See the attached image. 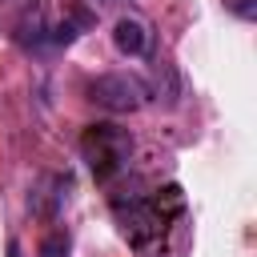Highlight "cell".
Here are the masks:
<instances>
[{
	"instance_id": "cell-7",
	"label": "cell",
	"mask_w": 257,
	"mask_h": 257,
	"mask_svg": "<svg viewBox=\"0 0 257 257\" xmlns=\"http://www.w3.org/2000/svg\"><path fill=\"white\" fill-rule=\"evenodd\" d=\"M233 12H237L241 20H253V12H257V8H253V0H237V4H233Z\"/></svg>"
},
{
	"instance_id": "cell-5",
	"label": "cell",
	"mask_w": 257,
	"mask_h": 257,
	"mask_svg": "<svg viewBox=\"0 0 257 257\" xmlns=\"http://www.w3.org/2000/svg\"><path fill=\"white\" fill-rule=\"evenodd\" d=\"M112 44H116V52H124V56H145V52H149V28H145L137 16H120V20L112 24Z\"/></svg>"
},
{
	"instance_id": "cell-2",
	"label": "cell",
	"mask_w": 257,
	"mask_h": 257,
	"mask_svg": "<svg viewBox=\"0 0 257 257\" xmlns=\"http://www.w3.org/2000/svg\"><path fill=\"white\" fill-rule=\"evenodd\" d=\"M80 157L84 165L92 169V177L100 185H112L116 177L128 173V161H133V137L128 128L120 124H108V120H96L80 133Z\"/></svg>"
},
{
	"instance_id": "cell-4",
	"label": "cell",
	"mask_w": 257,
	"mask_h": 257,
	"mask_svg": "<svg viewBox=\"0 0 257 257\" xmlns=\"http://www.w3.org/2000/svg\"><path fill=\"white\" fill-rule=\"evenodd\" d=\"M68 189H72L68 173H44V177L32 185L28 213H32V217H44V221H56L60 209H64V201H68Z\"/></svg>"
},
{
	"instance_id": "cell-8",
	"label": "cell",
	"mask_w": 257,
	"mask_h": 257,
	"mask_svg": "<svg viewBox=\"0 0 257 257\" xmlns=\"http://www.w3.org/2000/svg\"><path fill=\"white\" fill-rule=\"evenodd\" d=\"M8 257H24V249H20V241H8Z\"/></svg>"
},
{
	"instance_id": "cell-3",
	"label": "cell",
	"mask_w": 257,
	"mask_h": 257,
	"mask_svg": "<svg viewBox=\"0 0 257 257\" xmlns=\"http://www.w3.org/2000/svg\"><path fill=\"white\" fill-rule=\"evenodd\" d=\"M88 100H96L108 112H137L149 100V84L128 72H104V76L88 80Z\"/></svg>"
},
{
	"instance_id": "cell-6",
	"label": "cell",
	"mask_w": 257,
	"mask_h": 257,
	"mask_svg": "<svg viewBox=\"0 0 257 257\" xmlns=\"http://www.w3.org/2000/svg\"><path fill=\"white\" fill-rule=\"evenodd\" d=\"M68 249H72V241H68L64 229H52V233L40 241V257H68Z\"/></svg>"
},
{
	"instance_id": "cell-1",
	"label": "cell",
	"mask_w": 257,
	"mask_h": 257,
	"mask_svg": "<svg viewBox=\"0 0 257 257\" xmlns=\"http://www.w3.org/2000/svg\"><path fill=\"white\" fill-rule=\"evenodd\" d=\"M108 205H112V217L120 225V237L141 253L165 237L173 217L185 213V197L177 185H165L157 193H112Z\"/></svg>"
}]
</instances>
